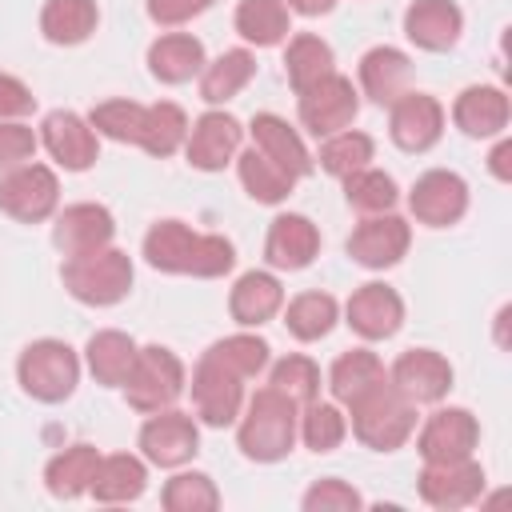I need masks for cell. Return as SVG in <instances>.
<instances>
[{"label":"cell","mask_w":512,"mask_h":512,"mask_svg":"<svg viewBox=\"0 0 512 512\" xmlns=\"http://www.w3.org/2000/svg\"><path fill=\"white\" fill-rule=\"evenodd\" d=\"M296 112H300V124L316 140H324L332 132L352 128V120L360 112V96H356V88H352L348 76L328 72L316 84H308L304 92H296Z\"/></svg>","instance_id":"obj_8"},{"label":"cell","mask_w":512,"mask_h":512,"mask_svg":"<svg viewBox=\"0 0 512 512\" xmlns=\"http://www.w3.org/2000/svg\"><path fill=\"white\" fill-rule=\"evenodd\" d=\"M388 136L400 152H428L444 136V104L428 92H404L396 104H388Z\"/></svg>","instance_id":"obj_12"},{"label":"cell","mask_w":512,"mask_h":512,"mask_svg":"<svg viewBox=\"0 0 512 512\" xmlns=\"http://www.w3.org/2000/svg\"><path fill=\"white\" fill-rule=\"evenodd\" d=\"M372 156H376V140H372L368 132L344 128V132H332V136L320 140V156H316V160H320V168H324L328 176L344 180V176L368 168Z\"/></svg>","instance_id":"obj_39"},{"label":"cell","mask_w":512,"mask_h":512,"mask_svg":"<svg viewBox=\"0 0 512 512\" xmlns=\"http://www.w3.org/2000/svg\"><path fill=\"white\" fill-rule=\"evenodd\" d=\"M248 132H252V148H260L268 160H276V164H280L284 172H292L296 180L316 168V160H312V152L304 148L300 132H296L284 116H276V112H256L252 124H248Z\"/></svg>","instance_id":"obj_25"},{"label":"cell","mask_w":512,"mask_h":512,"mask_svg":"<svg viewBox=\"0 0 512 512\" xmlns=\"http://www.w3.org/2000/svg\"><path fill=\"white\" fill-rule=\"evenodd\" d=\"M488 168H492V176H496V180H512V140H500V144L492 148Z\"/></svg>","instance_id":"obj_50"},{"label":"cell","mask_w":512,"mask_h":512,"mask_svg":"<svg viewBox=\"0 0 512 512\" xmlns=\"http://www.w3.org/2000/svg\"><path fill=\"white\" fill-rule=\"evenodd\" d=\"M136 352H140V344H136L128 332L104 328V332L88 336V344H84V364H88V372H92L96 384L120 388V384L128 380L132 364H136Z\"/></svg>","instance_id":"obj_28"},{"label":"cell","mask_w":512,"mask_h":512,"mask_svg":"<svg viewBox=\"0 0 512 512\" xmlns=\"http://www.w3.org/2000/svg\"><path fill=\"white\" fill-rule=\"evenodd\" d=\"M88 124L96 128V136H108L116 144H140L144 104H136V100H100L88 112Z\"/></svg>","instance_id":"obj_45"},{"label":"cell","mask_w":512,"mask_h":512,"mask_svg":"<svg viewBox=\"0 0 512 512\" xmlns=\"http://www.w3.org/2000/svg\"><path fill=\"white\" fill-rule=\"evenodd\" d=\"M268 388H276V392L288 396L296 408H304V404H312V400L320 396V368H316L308 356L292 352V356H284V360L272 364Z\"/></svg>","instance_id":"obj_43"},{"label":"cell","mask_w":512,"mask_h":512,"mask_svg":"<svg viewBox=\"0 0 512 512\" xmlns=\"http://www.w3.org/2000/svg\"><path fill=\"white\" fill-rule=\"evenodd\" d=\"M296 436L304 440V448L312 452H332L344 444L348 436V416L336 408V404H304L300 408V424H296Z\"/></svg>","instance_id":"obj_42"},{"label":"cell","mask_w":512,"mask_h":512,"mask_svg":"<svg viewBox=\"0 0 512 512\" xmlns=\"http://www.w3.org/2000/svg\"><path fill=\"white\" fill-rule=\"evenodd\" d=\"M408 244H412V228L404 216L396 212H380V216H364L352 236H348V256L360 264V268H372V272H384L392 264H400L408 256Z\"/></svg>","instance_id":"obj_10"},{"label":"cell","mask_w":512,"mask_h":512,"mask_svg":"<svg viewBox=\"0 0 512 512\" xmlns=\"http://www.w3.org/2000/svg\"><path fill=\"white\" fill-rule=\"evenodd\" d=\"M284 72H288V84L292 92H304L308 84H316L320 76L336 72V56H332V44L320 40L316 32H296L284 48Z\"/></svg>","instance_id":"obj_36"},{"label":"cell","mask_w":512,"mask_h":512,"mask_svg":"<svg viewBox=\"0 0 512 512\" xmlns=\"http://www.w3.org/2000/svg\"><path fill=\"white\" fill-rule=\"evenodd\" d=\"M236 32L256 48H276L288 40L292 20L280 0H240L236 4Z\"/></svg>","instance_id":"obj_38"},{"label":"cell","mask_w":512,"mask_h":512,"mask_svg":"<svg viewBox=\"0 0 512 512\" xmlns=\"http://www.w3.org/2000/svg\"><path fill=\"white\" fill-rule=\"evenodd\" d=\"M284 308V288L272 272H244L228 292V312L240 328H260Z\"/></svg>","instance_id":"obj_26"},{"label":"cell","mask_w":512,"mask_h":512,"mask_svg":"<svg viewBox=\"0 0 512 512\" xmlns=\"http://www.w3.org/2000/svg\"><path fill=\"white\" fill-rule=\"evenodd\" d=\"M32 108H36L32 88H28L24 80L0 72V120H20V116H28Z\"/></svg>","instance_id":"obj_49"},{"label":"cell","mask_w":512,"mask_h":512,"mask_svg":"<svg viewBox=\"0 0 512 512\" xmlns=\"http://www.w3.org/2000/svg\"><path fill=\"white\" fill-rule=\"evenodd\" d=\"M252 76H256V56L248 48H228L200 68V100L212 108L228 104L232 96H240L248 88Z\"/></svg>","instance_id":"obj_30"},{"label":"cell","mask_w":512,"mask_h":512,"mask_svg":"<svg viewBox=\"0 0 512 512\" xmlns=\"http://www.w3.org/2000/svg\"><path fill=\"white\" fill-rule=\"evenodd\" d=\"M96 468H100V452L92 444H72V448L56 452L44 464V488L56 500H76V496H84L92 488Z\"/></svg>","instance_id":"obj_31"},{"label":"cell","mask_w":512,"mask_h":512,"mask_svg":"<svg viewBox=\"0 0 512 512\" xmlns=\"http://www.w3.org/2000/svg\"><path fill=\"white\" fill-rule=\"evenodd\" d=\"M236 172H240V184L244 192L256 200V204H284L296 188V176L284 172L276 160H268L260 148H248V152H236Z\"/></svg>","instance_id":"obj_34"},{"label":"cell","mask_w":512,"mask_h":512,"mask_svg":"<svg viewBox=\"0 0 512 512\" xmlns=\"http://www.w3.org/2000/svg\"><path fill=\"white\" fill-rule=\"evenodd\" d=\"M344 320L348 328L360 336V340H388L400 332L404 324V300L396 288L372 280V284H360L348 304H344Z\"/></svg>","instance_id":"obj_19"},{"label":"cell","mask_w":512,"mask_h":512,"mask_svg":"<svg viewBox=\"0 0 512 512\" xmlns=\"http://www.w3.org/2000/svg\"><path fill=\"white\" fill-rule=\"evenodd\" d=\"M268 340H260V336H252V332H232V336H224V340H216L208 352H204V360H212V364H220L224 372H232L236 380H252V376H260L264 368H268Z\"/></svg>","instance_id":"obj_40"},{"label":"cell","mask_w":512,"mask_h":512,"mask_svg":"<svg viewBox=\"0 0 512 512\" xmlns=\"http://www.w3.org/2000/svg\"><path fill=\"white\" fill-rule=\"evenodd\" d=\"M380 380H388V368L380 364L376 352L368 348H352V352H340L328 368V392L336 404H352L356 396H364L368 388H376Z\"/></svg>","instance_id":"obj_32"},{"label":"cell","mask_w":512,"mask_h":512,"mask_svg":"<svg viewBox=\"0 0 512 512\" xmlns=\"http://www.w3.org/2000/svg\"><path fill=\"white\" fill-rule=\"evenodd\" d=\"M144 488H148V460L132 452H112V456H100V468L88 492L100 504H132L144 496Z\"/></svg>","instance_id":"obj_29"},{"label":"cell","mask_w":512,"mask_h":512,"mask_svg":"<svg viewBox=\"0 0 512 512\" xmlns=\"http://www.w3.org/2000/svg\"><path fill=\"white\" fill-rule=\"evenodd\" d=\"M144 260L168 276L216 280V276L232 272L236 248L220 232H192L184 220H156L144 236Z\"/></svg>","instance_id":"obj_1"},{"label":"cell","mask_w":512,"mask_h":512,"mask_svg":"<svg viewBox=\"0 0 512 512\" xmlns=\"http://www.w3.org/2000/svg\"><path fill=\"white\" fill-rule=\"evenodd\" d=\"M388 384L412 404H440L452 388V364L432 348H408L392 360Z\"/></svg>","instance_id":"obj_15"},{"label":"cell","mask_w":512,"mask_h":512,"mask_svg":"<svg viewBox=\"0 0 512 512\" xmlns=\"http://www.w3.org/2000/svg\"><path fill=\"white\" fill-rule=\"evenodd\" d=\"M60 204V180L48 164H20L12 172H0V212L20 224H40L56 216Z\"/></svg>","instance_id":"obj_7"},{"label":"cell","mask_w":512,"mask_h":512,"mask_svg":"<svg viewBox=\"0 0 512 512\" xmlns=\"http://www.w3.org/2000/svg\"><path fill=\"white\" fill-rule=\"evenodd\" d=\"M64 288L68 296H76L88 308H112L132 292V260L128 252L104 244L96 252H80V256H64Z\"/></svg>","instance_id":"obj_4"},{"label":"cell","mask_w":512,"mask_h":512,"mask_svg":"<svg viewBox=\"0 0 512 512\" xmlns=\"http://www.w3.org/2000/svg\"><path fill=\"white\" fill-rule=\"evenodd\" d=\"M304 512H356V508H364V496L348 484V480H340V476H324V480H316L308 492H304Z\"/></svg>","instance_id":"obj_46"},{"label":"cell","mask_w":512,"mask_h":512,"mask_svg":"<svg viewBox=\"0 0 512 512\" xmlns=\"http://www.w3.org/2000/svg\"><path fill=\"white\" fill-rule=\"evenodd\" d=\"M348 424H352V436L364 448L396 452L416 432V404L404 400L388 380H380L376 388H368L364 396H356L348 404Z\"/></svg>","instance_id":"obj_3"},{"label":"cell","mask_w":512,"mask_h":512,"mask_svg":"<svg viewBox=\"0 0 512 512\" xmlns=\"http://www.w3.org/2000/svg\"><path fill=\"white\" fill-rule=\"evenodd\" d=\"M212 4L216 0H144L152 24H160V28H180V24L196 20L200 12H208Z\"/></svg>","instance_id":"obj_48"},{"label":"cell","mask_w":512,"mask_h":512,"mask_svg":"<svg viewBox=\"0 0 512 512\" xmlns=\"http://www.w3.org/2000/svg\"><path fill=\"white\" fill-rule=\"evenodd\" d=\"M188 140V116L180 104L172 100H156L144 104V128H140V148L156 160H168L172 152H180Z\"/></svg>","instance_id":"obj_35"},{"label":"cell","mask_w":512,"mask_h":512,"mask_svg":"<svg viewBox=\"0 0 512 512\" xmlns=\"http://www.w3.org/2000/svg\"><path fill=\"white\" fill-rule=\"evenodd\" d=\"M288 12H300V16H324L336 8V0H280Z\"/></svg>","instance_id":"obj_51"},{"label":"cell","mask_w":512,"mask_h":512,"mask_svg":"<svg viewBox=\"0 0 512 512\" xmlns=\"http://www.w3.org/2000/svg\"><path fill=\"white\" fill-rule=\"evenodd\" d=\"M408 208L420 224L428 228H448L456 224L464 212H468V184L460 172H448V168H432L424 172L412 192H408Z\"/></svg>","instance_id":"obj_18"},{"label":"cell","mask_w":512,"mask_h":512,"mask_svg":"<svg viewBox=\"0 0 512 512\" xmlns=\"http://www.w3.org/2000/svg\"><path fill=\"white\" fill-rule=\"evenodd\" d=\"M240 140H244V128L232 112L224 108H208L204 116H196L188 124V140H184V156L192 168L200 172H220L224 164L236 160L240 152Z\"/></svg>","instance_id":"obj_13"},{"label":"cell","mask_w":512,"mask_h":512,"mask_svg":"<svg viewBox=\"0 0 512 512\" xmlns=\"http://www.w3.org/2000/svg\"><path fill=\"white\" fill-rule=\"evenodd\" d=\"M40 144L64 172H88L100 156L96 128L72 108H56L40 120Z\"/></svg>","instance_id":"obj_11"},{"label":"cell","mask_w":512,"mask_h":512,"mask_svg":"<svg viewBox=\"0 0 512 512\" xmlns=\"http://www.w3.org/2000/svg\"><path fill=\"white\" fill-rule=\"evenodd\" d=\"M320 256V232L300 212H280L264 236V260L276 272H300Z\"/></svg>","instance_id":"obj_21"},{"label":"cell","mask_w":512,"mask_h":512,"mask_svg":"<svg viewBox=\"0 0 512 512\" xmlns=\"http://www.w3.org/2000/svg\"><path fill=\"white\" fill-rule=\"evenodd\" d=\"M204 44L192 32H164L148 48V72L160 84H188L204 68Z\"/></svg>","instance_id":"obj_27"},{"label":"cell","mask_w":512,"mask_h":512,"mask_svg":"<svg viewBox=\"0 0 512 512\" xmlns=\"http://www.w3.org/2000/svg\"><path fill=\"white\" fill-rule=\"evenodd\" d=\"M40 148V136L20 120H0V172L28 164Z\"/></svg>","instance_id":"obj_47"},{"label":"cell","mask_w":512,"mask_h":512,"mask_svg":"<svg viewBox=\"0 0 512 512\" xmlns=\"http://www.w3.org/2000/svg\"><path fill=\"white\" fill-rule=\"evenodd\" d=\"M116 236V220L104 204H92V200H80V204H68L64 212H56V224H52V244L64 252V256H80V252H96L104 244H112Z\"/></svg>","instance_id":"obj_20"},{"label":"cell","mask_w":512,"mask_h":512,"mask_svg":"<svg viewBox=\"0 0 512 512\" xmlns=\"http://www.w3.org/2000/svg\"><path fill=\"white\" fill-rule=\"evenodd\" d=\"M160 504L168 512H212L220 508V492L208 472H176L160 488Z\"/></svg>","instance_id":"obj_44"},{"label":"cell","mask_w":512,"mask_h":512,"mask_svg":"<svg viewBox=\"0 0 512 512\" xmlns=\"http://www.w3.org/2000/svg\"><path fill=\"white\" fill-rule=\"evenodd\" d=\"M240 408H244V380H236L232 372H224L220 364L200 356V364L192 372V412H196V424L228 428V424H236Z\"/></svg>","instance_id":"obj_16"},{"label":"cell","mask_w":512,"mask_h":512,"mask_svg":"<svg viewBox=\"0 0 512 512\" xmlns=\"http://www.w3.org/2000/svg\"><path fill=\"white\" fill-rule=\"evenodd\" d=\"M464 32L456 0H412L404 12V36L424 52H448Z\"/></svg>","instance_id":"obj_22"},{"label":"cell","mask_w":512,"mask_h":512,"mask_svg":"<svg viewBox=\"0 0 512 512\" xmlns=\"http://www.w3.org/2000/svg\"><path fill=\"white\" fill-rule=\"evenodd\" d=\"M16 380L20 388L40 400V404H60L76 392L80 384V356L56 340V336H44V340H32L20 360H16Z\"/></svg>","instance_id":"obj_5"},{"label":"cell","mask_w":512,"mask_h":512,"mask_svg":"<svg viewBox=\"0 0 512 512\" xmlns=\"http://www.w3.org/2000/svg\"><path fill=\"white\" fill-rule=\"evenodd\" d=\"M360 88L372 104L388 108L412 88V60L392 44H376L360 56Z\"/></svg>","instance_id":"obj_23"},{"label":"cell","mask_w":512,"mask_h":512,"mask_svg":"<svg viewBox=\"0 0 512 512\" xmlns=\"http://www.w3.org/2000/svg\"><path fill=\"white\" fill-rule=\"evenodd\" d=\"M100 24V8L96 0H48L40 8V32L48 44H60V48H72V44H84Z\"/></svg>","instance_id":"obj_33"},{"label":"cell","mask_w":512,"mask_h":512,"mask_svg":"<svg viewBox=\"0 0 512 512\" xmlns=\"http://www.w3.org/2000/svg\"><path fill=\"white\" fill-rule=\"evenodd\" d=\"M240 428H236V444L248 460L256 464H276L292 452L296 444V424H300V408L280 396L276 388H256V396L240 408Z\"/></svg>","instance_id":"obj_2"},{"label":"cell","mask_w":512,"mask_h":512,"mask_svg":"<svg viewBox=\"0 0 512 512\" xmlns=\"http://www.w3.org/2000/svg\"><path fill=\"white\" fill-rule=\"evenodd\" d=\"M452 124L472 140L504 136V128H508V96H504V88L468 84L452 104Z\"/></svg>","instance_id":"obj_24"},{"label":"cell","mask_w":512,"mask_h":512,"mask_svg":"<svg viewBox=\"0 0 512 512\" xmlns=\"http://www.w3.org/2000/svg\"><path fill=\"white\" fill-rule=\"evenodd\" d=\"M336 320H340V304L328 292H300L284 304V328L304 344L324 340L336 328Z\"/></svg>","instance_id":"obj_37"},{"label":"cell","mask_w":512,"mask_h":512,"mask_svg":"<svg viewBox=\"0 0 512 512\" xmlns=\"http://www.w3.org/2000/svg\"><path fill=\"white\" fill-rule=\"evenodd\" d=\"M480 496H484V468L476 464V456L424 464V472H420V500L428 508L456 512V508L476 504Z\"/></svg>","instance_id":"obj_14"},{"label":"cell","mask_w":512,"mask_h":512,"mask_svg":"<svg viewBox=\"0 0 512 512\" xmlns=\"http://www.w3.org/2000/svg\"><path fill=\"white\" fill-rule=\"evenodd\" d=\"M184 364L172 348L164 344H144L136 352V364L128 372V380L120 384L124 388V400L136 408V412H160V408H172L180 396H184Z\"/></svg>","instance_id":"obj_6"},{"label":"cell","mask_w":512,"mask_h":512,"mask_svg":"<svg viewBox=\"0 0 512 512\" xmlns=\"http://www.w3.org/2000/svg\"><path fill=\"white\" fill-rule=\"evenodd\" d=\"M200 452V424L192 412L160 408L140 428V456L156 468H180Z\"/></svg>","instance_id":"obj_9"},{"label":"cell","mask_w":512,"mask_h":512,"mask_svg":"<svg viewBox=\"0 0 512 512\" xmlns=\"http://www.w3.org/2000/svg\"><path fill=\"white\" fill-rule=\"evenodd\" d=\"M476 444H480V424L468 408H436L416 432V452L424 456V464L464 460L476 452Z\"/></svg>","instance_id":"obj_17"},{"label":"cell","mask_w":512,"mask_h":512,"mask_svg":"<svg viewBox=\"0 0 512 512\" xmlns=\"http://www.w3.org/2000/svg\"><path fill=\"white\" fill-rule=\"evenodd\" d=\"M344 200L360 216H380V212H392L396 208L400 188H396V180L388 172H380V168L368 164V168L344 176Z\"/></svg>","instance_id":"obj_41"}]
</instances>
